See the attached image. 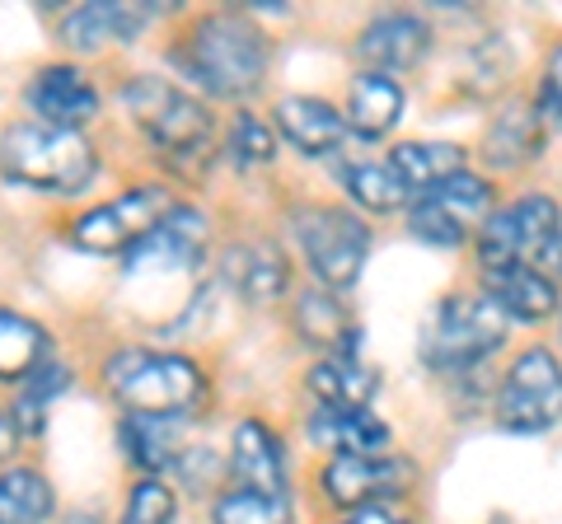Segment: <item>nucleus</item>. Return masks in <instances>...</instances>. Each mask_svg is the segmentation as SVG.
Returning <instances> with one entry per match:
<instances>
[{
  "instance_id": "f257e3e1",
  "label": "nucleus",
  "mask_w": 562,
  "mask_h": 524,
  "mask_svg": "<svg viewBox=\"0 0 562 524\" xmlns=\"http://www.w3.org/2000/svg\"><path fill=\"white\" fill-rule=\"evenodd\" d=\"M268 33L244 10H211L173 43V66L211 99H249L268 80Z\"/></svg>"
},
{
  "instance_id": "f03ea898",
  "label": "nucleus",
  "mask_w": 562,
  "mask_h": 524,
  "mask_svg": "<svg viewBox=\"0 0 562 524\" xmlns=\"http://www.w3.org/2000/svg\"><path fill=\"white\" fill-rule=\"evenodd\" d=\"M206 371L188 356L150 352V346H122L103 361V389L117 398L122 412L136 417H179L188 422L206 403Z\"/></svg>"
},
{
  "instance_id": "7ed1b4c3",
  "label": "nucleus",
  "mask_w": 562,
  "mask_h": 524,
  "mask_svg": "<svg viewBox=\"0 0 562 524\" xmlns=\"http://www.w3.org/2000/svg\"><path fill=\"white\" fill-rule=\"evenodd\" d=\"M0 173L47 197H76L94 183L99 150L85 141V132H61L38 117H24L0 132Z\"/></svg>"
},
{
  "instance_id": "20e7f679",
  "label": "nucleus",
  "mask_w": 562,
  "mask_h": 524,
  "mask_svg": "<svg viewBox=\"0 0 562 524\" xmlns=\"http://www.w3.org/2000/svg\"><path fill=\"white\" fill-rule=\"evenodd\" d=\"M122 109L136 122V132L165 155L169 164H198L216 146V117L198 99L160 76H132L122 84Z\"/></svg>"
},
{
  "instance_id": "39448f33",
  "label": "nucleus",
  "mask_w": 562,
  "mask_h": 524,
  "mask_svg": "<svg viewBox=\"0 0 562 524\" xmlns=\"http://www.w3.org/2000/svg\"><path fill=\"white\" fill-rule=\"evenodd\" d=\"M506 314L479 291H450L431 305L422 328V365L436 375H464L506 346Z\"/></svg>"
},
{
  "instance_id": "423d86ee",
  "label": "nucleus",
  "mask_w": 562,
  "mask_h": 524,
  "mask_svg": "<svg viewBox=\"0 0 562 524\" xmlns=\"http://www.w3.org/2000/svg\"><path fill=\"white\" fill-rule=\"evenodd\" d=\"M558 202L549 192H520L516 202L497 206L473 235V253L483 267H506V262H525L543 276H562L558 262Z\"/></svg>"
},
{
  "instance_id": "0eeeda50",
  "label": "nucleus",
  "mask_w": 562,
  "mask_h": 524,
  "mask_svg": "<svg viewBox=\"0 0 562 524\" xmlns=\"http://www.w3.org/2000/svg\"><path fill=\"white\" fill-rule=\"evenodd\" d=\"M291 230L295 243L305 253V267L319 291H347L361 282V267L371 258V225H366L351 206H328V202H310L291 212Z\"/></svg>"
},
{
  "instance_id": "6e6552de",
  "label": "nucleus",
  "mask_w": 562,
  "mask_h": 524,
  "mask_svg": "<svg viewBox=\"0 0 562 524\" xmlns=\"http://www.w3.org/2000/svg\"><path fill=\"white\" fill-rule=\"evenodd\" d=\"M497 212V187L473 169H460L441 187L422 192L408 202V230L431 249H460L479 235V225Z\"/></svg>"
},
{
  "instance_id": "1a4fd4ad",
  "label": "nucleus",
  "mask_w": 562,
  "mask_h": 524,
  "mask_svg": "<svg viewBox=\"0 0 562 524\" xmlns=\"http://www.w3.org/2000/svg\"><path fill=\"white\" fill-rule=\"evenodd\" d=\"M492 417L512 435H539L562 422V361L549 346H525L506 365Z\"/></svg>"
},
{
  "instance_id": "9d476101",
  "label": "nucleus",
  "mask_w": 562,
  "mask_h": 524,
  "mask_svg": "<svg viewBox=\"0 0 562 524\" xmlns=\"http://www.w3.org/2000/svg\"><path fill=\"white\" fill-rule=\"evenodd\" d=\"M417 487V464L408 454H338L319 468V492L338 515L366 505H403Z\"/></svg>"
},
{
  "instance_id": "9b49d317",
  "label": "nucleus",
  "mask_w": 562,
  "mask_h": 524,
  "mask_svg": "<svg viewBox=\"0 0 562 524\" xmlns=\"http://www.w3.org/2000/svg\"><path fill=\"white\" fill-rule=\"evenodd\" d=\"M173 212L169 187L160 183H136L127 192H117L113 202H99L94 212H85L70 220L66 239L80 253H132L155 225Z\"/></svg>"
},
{
  "instance_id": "f8f14e48",
  "label": "nucleus",
  "mask_w": 562,
  "mask_h": 524,
  "mask_svg": "<svg viewBox=\"0 0 562 524\" xmlns=\"http://www.w3.org/2000/svg\"><path fill=\"white\" fill-rule=\"evenodd\" d=\"M431 43H436V33L422 14L390 10V14H375V20L357 33V61L366 71L403 76V71H413V66L427 61Z\"/></svg>"
},
{
  "instance_id": "ddd939ff",
  "label": "nucleus",
  "mask_w": 562,
  "mask_h": 524,
  "mask_svg": "<svg viewBox=\"0 0 562 524\" xmlns=\"http://www.w3.org/2000/svg\"><path fill=\"white\" fill-rule=\"evenodd\" d=\"M221 276L244 305L268 309L291 291V258L272 239H239L221 253Z\"/></svg>"
},
{
  "instance_id": "4468645a",
  "label": "nucleus",
  "mask_w": 562,
  "mask_h": 524,
  "mask_svg": "<svg viewBox=\"0 0 562 524\" xmlns=\"http://www.w3.org/2000/svg\"><path fill=\"white\" fill-rule=\"evenodd\" d=\"M231 487H249V492H268V497H291L286 487V445L281 435L262 422V417H244L231 431Z\"/></svg>"
},
{
  "instance_id": "2eb2a0df",
  "label": "nucleus",
  "mask_w": 562,
  "mask_h": 524,
  "mask_svg": "<svg viewBox=\"0 0 562 524\" xmlns=\"http://www.w3.org/2000/svg\"><path fill=\"white\" fill-rule=\"evenodd\" d=\"M206 239H211L206 216L198 212V206H188V202H173V212L127 253V272H140V267L188 272V267H198V262L206 258Z\"/></svg>"
},
{
  "instance_id": "dca6fc26",
  "label": "nucleus",
  "mask_w": 562,
  "mask_h": 524,
  "mask_svg": "<svg viewBox=\"0 0 562 524\" xmlns=\"http://www.w3.org/2000/svg\"><path fill=\"white\" fill-rule=\"evenodd\" d=\"M29 109L38 113V122L47 127H61V132H80L90 117H99V90L94 80L70 61H57V66H43L38 76L29 80Z\"/></svg>"
},
{
  "instance_id": "f3484780",
  "label": "nucleus",
  "mask_w": 562,
  "mask_h": 524,
  "mask_svg": "<svg viewBox=\"0 0 562 524\" xmlns=\"http://www.w3.org/2000/svg\"><path fill=\"white\" fill-rule=\"evenodd\" d=\"M549 150V127L535 113V103H506V109L487 122L483 141H479V160L492 173H520L543 160Z\"/></svg>"
},
{
  "instance_id": "a211bd4d",
  "label": "nucleus",
  "mask_w": 562,
  "mask_h": 524,
  "mask_svg": "<svg viewBox=\"0 0 562 524\" xmlns=\"http://www.w3.org/2000/svg\"><path fill=\"white\" fill-rule=\"evenodd\" d=\"M479 295L506 314V323H543L558 314V282L543 276L525 262H506V267H483L479 272Z\"/></svg>"
},
{
  "instance_id": "6ab92c4d",
  "label": "nucleus",
  "mask_w": 562,
  "mask_h": 524,
  "mask_svg": "<svg viewBox=\"0 0 562 524\" xmlns=\"http://www.w3.org/2000/svg\"><path fill=\"white\" fill-rule=\"evenodd\" d=\"M291 328L301 333V342L319 346L324 356H351L361 361V323L333 291L310 286L295 295V309H291Z\"/></svg>"
},
{
  "instance_id": "aec40b11",
  "label": "nucleus",
  "mask_w": 562,
  "mask_h": 524,
  "mask_svg": "<svg viewBox=\"0 0 562 524\" xmlns=\"http://www.w3.org/2000/svg\"><path fill=\"white\" fill-rule=\"evenodd\" d=\"M272 132H281L295 150L310 155V160H319V155H333L347 141V117H342V109H333L328 99L286 94V99H277V109H272Z\"/></svg>"
},
{
  "instance_id": "412c9836",
  "label": "nucleus",
  "mask_w": 562,
  "mask_h": 524,
  "mask_svg": "<svg viewBox=\"0 0 562 524\" xmlns=\"http://www.w3.org/2000/svg\"><path fill=\"white\" fill-rule=\"evenodd\" d=\"M155 5H117V0H94V5H76L61 20V43L70 52H103L113 43H132Z\"/></svg>"
},
{
  "instance_id": "4be33fe9",
  "label": "nucleus",
  "mask_w": 562,
  "mask_h": 524,
  "mask_svg": "<svg viewBox=\"0 0 562 524\" xmlns=\"http://www.w3.org/2000/svg\"><path fill=\"white\" fill-rule=\"evenodd\" d=\"M117 445L140 478H165L173 474L183 454V422L179 417H136L127 412L117 422Z\"/></svg>"
},
{
  "instance_id": "5701e85b",
  "label": "nucleus",
  "mask_w": 562,
  "mask_h": 524,
  "mask_svg": "<svg viewBox=\"0 0 562 524\" xmlns=\"http://www.w3.org/2000/svg\"><path fill=\"white\" fill-rule=\"evenodd\" d=\"M305 435L314 449H324L328 459H338V454H384L394 441L390 422H380V417L366 408V412H328V408H314L305 417Z\"/></svg>"
},
{
  "instance_id": "b1692460",
  "label": "nucleus",
  "mask_w": 562,
  "mask_h": 524,
  "mask_svg": "<svg viewBox=\"0 0 562 524\" xmlns=\"http://www.w3.org/2000/svg\"><path fill=\"white\" fill-rule=\"evenodd\" d=\"M347 132H357L361 141H380L390 136L403 117V84L380 71H357L347 84Z\"/></svg>"
},
{
  "instance_id": "393cba45",
  "label": "nucleus",
  "mask_w": 562,
  "mask_h": 524,
  "mask_svg": "<svg viewBox=\"0 0 562 524\" xmlns=\"http://www.w3.org/2000/svg\"><path fill=\"white\" fill-rule=\"evenodd\" d=\"M305 389L319 408L328 412H366L375 403L380 384H375V371H366L361 361L351 356H319L310 365L305 375Z\"/></svg>"
},
{
  "instance_id": "a878e982",
  "label": "nucleus",
  "mask_w": 562,
  "mask_h": 524,
  "mask_svg": "<svg viewBox=\"0 0 562 524\" xmlns=\"http://www.w3.org/2000/svg\"><path fill=\"white\" fill-rule=\"evenodd\" d=\"M384 164L394 169V179L403 183L408 197H422V192L441 187L460 169H469V150L454 141H398L384 155Z\"/></svg>"
},
{
  "instance_id": "bb28decb",
  "label": "nucleus",
  "mask_w": 562,
  "mask_h": 524,
  "mask_svg": "<svg viewBox=\"0 0 562 524\" xmlns=\"http://www.w3.org/2000/svg\"><path fill=\"white\" fill-rule=\"evenodd\" d=\"M57 520V487L43 468L5 464L0 468V524H52Z\"/></svg>"
},
{
  "instance_id": "cd10ccee",
  "label": "nucleus",
  "mask_w": 562,
  "mask_h": 524,
  "mask_svg": "<svg viewBox=\"0 0 562 524\" xmlns=\"http://www.w3.org/2000/svg\"><path fill=\"white\" fill-rule=\"evenodd\" d=\"M43 361H52V338L29 314L0 309V384H24Z\"/></svg>"
},
{
  "instance_id": "c85d7f7f",
  "label": "nucleus",
  "mask_w": 562,
  "mask_h": 524,
  "mask_svg": "<svg viewBox=\"0 0 562 524\" xmlns=\"http://www.w3.org/2000/svg\"><path fill=\"white\" fill-rule=\"evenodd\" d=\"M338 179L347 187V197L357 206H366V212H375V216L408 212V202H413L384 160H347V164H338Z\"/></svg>"
},
{
  "instance_id": "c756f323",
  "label": "nucleus",
  "mask_w": 562,
  "mask_h": 524,
  "mask_svg": "<svg viewBox=\"0 0 562 524\" xmlns=\"http://www.w3.org/2000/svg\"><path fill=\"white\" fill-rule=\"evenodd\" d=\"M70 389V365L61 361H43L38 371H33L24 384H20V403L10 408L14 426H20V435H38L47 426V408L52 398H61Z\"/></svg>"
},
{
  "instance_id": "7c9ffc66",
  "label": "nucleus",
  "mask_w": 562,
  "mask_h": 524,
  "mask_svg": "<svg viewBox=\"0 0 562 524\" xmlns=\"http://www.w3.org/2000/svg\"><path fill=\"white\" fill-rule=\"evenodd\" d=\"M211 524H295V515H291V497L225 487V492L211 497Z\"/></svg>"
},
{
  "instance_id": "2f4dec72",
  "label": "nucleus",
  "mask_w": 562,
  "mask_h": 524,
  "mask_svg": "<svg viewBox=\"0 0 562 524\" xmlns=\"http://www.w3.org/2000/svg\"><path fill=\"white\" fill-rule=\"evenodd\" d=\"M225 155H231V164L235 169H268L277 160V132H272V122H262L258 113H235L231 122V132H225Z\"/></svg>"
},
{
  "instance_id": "473e14b6",
  "label": "nucleus",
  "mask_w": 562,
  "mask_h": 524,
  "mask_svg": "<svg viewBox=\"0 0 562 524\" xmlns=\"http://www.w3.org/2000/svg\"><path fill=\"white\" fill-rule=\"evenodd\" d=\"M117 524H179V487L169 478H136Z\"/></svg>"
},
{
  "instance_id": "72a5a7b5",
  "label": "nucleus",
  "mask_w": 562,
  "mask_h": 524,
  "mask_svg": "<svg viewBox=\"0 0 562 524\" xmlns=\"http://www.w3.org/2000/svg\"><path fill=\"white\" fill-rule=\"evenodd\" d=\"M173 474H179V487H183V492H192V497H206V492L216 497V492L231 487V468H225V459L216 449H188L183 445Z\"/></svg>"
},
{
  "instance_id": "f704fd0d",
  "label": "nucleus",
  "mask_w": 562,
  "mask_h": 524,
  "mask_svg": "<svg viewBox=\"0 0 562 524\" xmlns=\"http://www.w3.org/2000/svg\"><path fill=\"white\" fill-rule=\"evenodd\" d=\"M535 113L543 117V127H562V43H553L549 57H543V76L535 84Z\"/></svg>"
},
{
  "instance_id": "c9c22d12",
  "label": "nucleus",
  "mask_w": 562,
  "mask_h": 524,
  "mask_svg": "<svg viewBox=\"0 0 562 524\" xmlns=\"http://www.w3.org/2000/svg\"><path fill=\"white\" fill-rule=\"evenodd\" d=\"M333 524H417L403 505H366V511H347Z\"/></svg>"
},
{
  "instance_id": "e433bc0d",
  "label": "nucleus",
  "mask_w": 562,
  "mask_h": 524,
  "mask_svg": "<svg viewBox=\"0 0 562 524\" xmlns=\"http://www.w3.org/2000/svg\"><path fill=\"white\" fill-rule=\"evenodd\" d=\"M20 441H24V435H20V426H14V417L0 408V468H5L14 454H20Z\"/></svg>"
},
{
  "instance_id": "4c0bfd02",
  "label": "nucleus",
  "mask_w": 562,
  "mask_h": 524,
  "mask_svg": "<svg viewBox=\"0 0 562 524\" xmlns=\"http://www.w3.org/2000/svg\"><path fill=\"white\" fill-rule=\"evenodd\" d=\"M52 524H103V515L94 511V505H70V511H57Z\"/></svg>"
},
{
  "instance_id": "58836bf2",
  "label": "nucleus",
  "mask_w": 562,
  "mask_h": 524,
  "mask_svg": "<svg viewBox=\"0 0 562 524\" xmlns=\"http://www.w3.org/2000/svg\"><path fill=\"white\" fill-rule=\"evenodd\" d=\"M558 262H562V216H558Z\"/></svg>"
}]
</instances>
